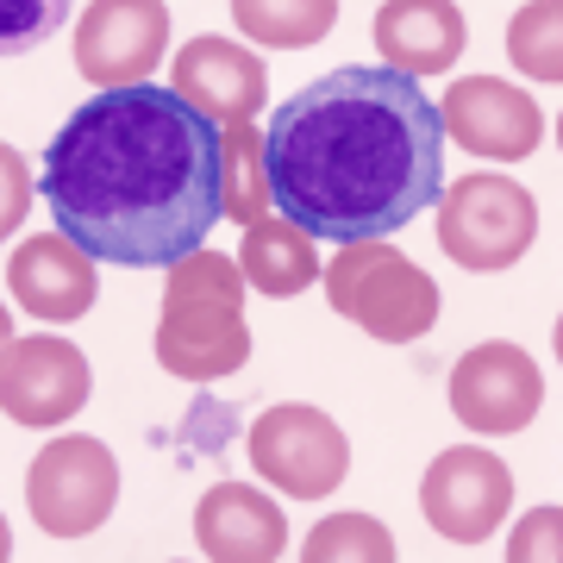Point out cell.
<instances>
[{"label":"cell","instance_id":"cell-3","mask_svg":"<svg viewBox=\"0 0 563 563\" xmlns=\"http://www.w3.org/2000/svg\"><path fill=\"white\" fill-rule=\"evenodd\" d=\"M244 351H251V339H244V313H239V276H232V263L195 251L188 263H176L169 307H163L157 325L163 369L207 383V376L239 369Z\"/></svg>","mask_w":563,"mask_h":563},{"label":"cell","instance_id":"cell-8","mask_svg":"<svg viewBox=\"0 0 563 563\" xmlns=\"http://www.w3.org/2000/svg\"><path fill=\"white\" fill-rule=\"evenodd\" d=\"M169 44L163 0H95L76 25V69L95 88H132L151 81Z\"/></svg>","mask_w":563,"mask_h":563},{"label":"cell","instance_id":"cell-19","mask_svg":"<svg viewBox=\"0 0 563 563\" xmlns=\"http://www.w3.org/2000/svg\"><path fill=\"white\" fill-rule=\"evenodd\" d=\"M507 57L532 81H563V0H532L507 25Z\"/></svg>","mask_w":563,"mask_h":563},{"label":"cell","instance_id":"cell-1","mask_svg":"<svg viewBox=\"0 0 563 563\" xmlns=\"http://www.w3.org/2000/svg\"><path fill=\"white\" fill-rule=\"evenodd\" d=\"M57 232L125 269H176L225 213V132L181 88H101L44 151Z\"/></svg>","mask_w":563,"mask_h":563},{"label":"cell","instance_id":"cell-14","mask_svg":"<svg viewBox=\"0 0 563 563\" xmlns=\"http://www.w3.org/2000/svg\"><path fill=\"white\" fill-rule=\"evenodd\" d=\"M7 282L38 320H81L95 301V269L76 239H25L7 263Z\"/></svg>","mask_w":563,"mask_h":563},{"label":"cell","instance_id":"cell-22","mask_svg":"<svg viewBox=\"0 0 563 563\" xmlns=\"http://www.w3.org/2000/svg\"><path fill=\"white\" fill-rule=\"evenodd\" d=\"M532 558H563V507H539L514 526L507 563H532Z\"/></svg>","mask_w":563,"mask_h":563},{"label":"cell","instance_id":"cell-20","mask_svg":"<svg viewBox=\"0 0 563 563\" xmlns=\"http://www.w3.org/2000/svg\"><path fill=\"white\" fill-rule=\"evenodd\" d=\"M307 563H332V558H369V563H388L395 558V539H388L376 520H357V514H339L307 532Z\"/></svg>","mask_w":563,"mask_h":563},{"label":"cell","instance_id":"cell-16","mask_svg":"<svg viewBox=\"0 0 563 563\" xmlns=\"http://www.w3.org/2000/svg\"><path fill=\"white\" fill-rule=\"evenodd\" d=\"M176 88L207 113H225V120H244L251 107L263 101V63L251 51L225 38H195L176 57Z\"/></svg>","mask_w":563,"mask_h":563},{"label":"cell","instance_id":"cell-13","mask_svg":"<svg viewBox=\"0 0 563 563\" xmlns=\"http://www.w3.org/2000/svg\"><path fill=\"white\" fill-rule=\"evenodd\" d=\"M195 539L213 563H269L288 544V526H282V507L263 501L257 488L220 483L207 488L201 514H195Z\"/></svg>","mask_w":563,"mask_h":563},{"label":"cell","instance_id":"cell-6","mask_svg":"<svg viewBox=\"0 0 563 563\" xmlns=\"http://www.w3.org/2000/svg\"><path fill=\"white\" fill-rule=\"evenodd\" d=\"M251 463H257L263 483H276L295 501H320L344 483V432L313 407H269L251 426Z\"/></svg>","mask_w":563,"mask_h":563},{"label":"cell","instance_id":"cell-5","mask_svg":"<svg viewBox=\"0 0 563 563\" xmlns=\"http://www.w3.org/2000/svg\"><path fill=\"white\" fill-rule=\"evenodd\" d=\"M25 501H32V520L57 539H81L113 514L120 501V470L95 439H57L32 457V476H25Z\"/></svg>","mask_w":563,"mask_h":563},{"label":"cell","instance_id":"cell-11","mask_svg":"<svg viewBox=\"0 0 563 563\" xmlns=\"http://www.w3.org/2000/svg\"><path fill=\"white\" fill-rule=\"evenodd\" d=\"M444 132L463 144V151H476V157H532L539 151V107L532 95H520L514 81L501 76H463L451 81V95H444Z\"/></svg>","mask_w":563,"mask_h":563},{"label":"cell","instance_id":"cell-21","mask_svg":"<svg viewBox=\"0 0 563 563\" xmlns=\"http://www.w3.org/2000/svg\"><path fill=\"white\" fill-rule=\"evenodd\" d=\"M76 0H0V51L7 57H25L38 51L63 20H69Z\"/></svg>","mask_w":563,"mask_h":563},{"label":"cell","instance_id":"cell-12","mask_svg":"<svg viewBox=\"0 0 563 563\" xmlns=\"http://www.w3.org/2000/svg\"><path fill=\"white\" fill-rule=\"evenodd\" d=\"M88 401V357L63 339L7 344V413L20 426H57Z\"/></svg>","mask_w":563,"mask_h":563},{"label":"cell","instance_id":"cell-17","mask_svg":"<svg viewBox=\"0 0 563 563\" xmlns=\"http://www.w3.org/2000/svg\"><path fill=\"white\" fill-rule=\"evenodd\" d=\"M307 232L301 225H251L244 232V276L257 282L263 295H295L313 282V251H307Z\"/></svg>","mask_w":563,"mask_h":563},{"label":"cell","instance_id":"cell-4","mask_svg":"<svg viewBox=\"0 0 563 563\" xmlns=\"http://www.w3.org/2000/svg\"><path fill=\"white\" fill-rule=\"evenodd\" d=\"M539 239V207L507 176H463L439 201V244L463 269H514Z\"/></svg>","mask_w":563,"mask_h":563},{"label":"cell","instance_id":"cell-23","mask_svg":"<svg viewBox=\"0 0 563 563\" xmlns=\"http://www.w3.org/2000/svg\"><path fill=\"white\" fill-rule=\"evenodd\" d=\"M25 220V176H20V157L7 151V232Z\"/></svg>","mask_w":563,"mask_h":563},{"label":"cell","instance_id":"cell-2","mask_svg":"<svg viewBox=\"0 0 563 563\" xmlns=\"http://www.w3.org/2000/svg\"><path fill=\"white\" fill-rule=\"evenodd\" d=\"M257 176L313 244L395 239L444 195V113L395 63H344L269 107Z\"/></svg>","mask_w":563,"mask_h":563},{"label":"cell","instance_id":"cell-24","mask_svg":"<svg viewBox=\"0 0 563 563\" xmlns=\"http://www.w3.org/2000/svg\"><path fill=\"white\" fill-rule=\"evenodd\" d=\"M551 339H558V357H563V320H558V332H551Z\"/></svg>","mask_w":563,"mask_h":563},{"label":"cell","instance_id":"cell-18","mask_svg":"<svg viewBox=\"0 0 563 563\" xmlns=\"http://www.w3.org/2000/svg\"><path fill=\"white\" fill-rule=\"evenodd\" d=\"M232 20H239L244 38L295 51V44H313L332 32L339 0H232Z\"/></svg>","mask_w":563,"mask_h":563},{"label":"cell","instance_id":"cell-25","mask_svg":"<svg viewBox=\"0 0 563 563\" xmlns=\"http://www.w3.org/2000/svg\"><path fill=\"white\" fill-rule=\"evenodd\" d=\"M558 144H563V120H558Z\"/></svg>","mask_w":563,"mask_h":563},{"label":"cell","instance_id":"cell-10","mask_svg":"<svg viewBox=\"0 0 563 563\" xmlns=\"http://www.w3.org/2000/svg\"><path fill=\"white\" fill-rule=\"evenodd\" d=\"M544 401L539 363L520 344H476L470 357L451 369V407L470 432H520Z\"/></svg>","mask_w":563,"mask_h":563},{"label":"cell","instance_id":"cell-15","mask_svg":"<svg viewBox=\"0 0 563 563\" xmlns=\"http://www.w3.org/2000/svg\"><path fill=\"white\" fill-rule=\"evenodd\" d=\"M463 38H470V25L451 0H383V13H376V51L407 76L451 69Z\"/></svg>","mask_w":563,"mask_h":563},{"label":"cell","instance_id":"cell-7","mask_svg":"<svg viewBox=\"0 0 563 563\" xmlns=\"http://www.w3.org/2000/svg\"><path fill=\"white\" fill-rule=\"evenodd\" d=\"M332 301L376 339H420L439 313V288L388 251H351L332 263Z\"/></svg>","mask_w":563,"mask_h":563},{"label":"cell","instance_id":"cell-9","mask_svg":"<svg viewBox=\"0 0 563 563\" xmlns=\"http://www.w3.org/2000/svg\"><path fill=\"white\" fill-rule=\"evenodd\" d=\"M420 507L432 532L451 544H483L495 526L507 520V507H514V476H507L501 457H488V451H444L432 457L420 483Z\"/></svg>","mask_w":563,"mask_h":563}]
</instances>
